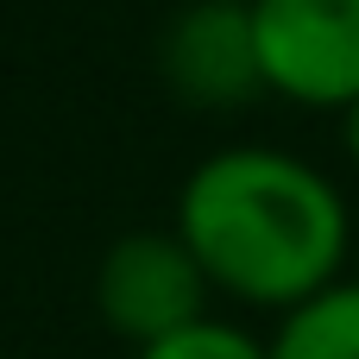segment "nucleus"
I'll list each match as a JSON object with an SVG mask.
<instances>
[{
	"mask_svg": "<svg viewBox=\"0 0 359 359\" xmlns=\"http://www.w3.org/2000/svg\"><path fill=\"white\" fill-rule=\"evenodd\" d=\"M170 227L215 290L278 316L341 284V265L353 259L347 196L328 170L278 145L208 151L183 177Z\"/></svg>",
	"mask_w": 359,
	"mask_h": 359,
	"instance_id": "obj_1",
	"label": "nucleus"
},
{
	"mask_svg": "<svg viewBox=\"0 0 359 359\" xmlns=\"http://www.w3.org/2000/svg\"><path fill=\"white\" fill-rule=\"evenodd\" d=\"M208 290L215 284L177 227L120 233L95 265V309L120 341H133V353L208 322Z\"/></svg>",
	"mask_w": 359,
	"mask_h": 359,
	"instance_id": "obj_2",
	"label": "nucleus"
},
{
	"mask_svg": "<svg viewBox=\"0 0 359 359\" xmlns=\"http://www.w3.org/2000/svg\"><path fill=\"white\" fill-rule=\"evenodd\" d=\"M265 88L297 107L359 101V0H252Z\"/></svg>",
	"mask_w": 359,
	"mask_h": 359,
	"instance_id": "obj_3",
	"label": "nucleus"
},
{
	"mask_svg": "<svg viewBox=\"0 0 359 359\" xmlns=\"http://www.w3.org/2000/svg\"><path fill=\"white\" fill-rule=\"evenodd\" d=\"M158 76L177 101L227 114L265 95L252 0H183L158 25Z\"/></svg>",
	"mask_w": 359,
	"mask_h": 359,
	"instance_id": "obj_4",
	"label": "nucleus"
},
{
	"mask_svg": "<svg viewBox=\"0 0 359 359\" xmlns=\"http://www.w3.org/2000/svg\"><path fill=\"white\" fill-rule=\"evenodd\" d=\"M271 359H359V278L328 284L322 297L278 316V334L265 341Z\"/></svg>",
	"mask_w": 359,
	"mask_h": 359,
	"instance_id": "obj_5",
	"label": "nucleus"
},
{
	"mask_svg": "<svg viewBox=\"0 0 359 359\" xmlns=\"http://www.w3.org/2000/svg\"><path fill=\"white\" fill-rule=\"evenodd\" d=\"M133 359H271V353H265V341H259L252 328H240V322H215V316H208V322L170 334V341L139 347Z\"/></svg>",
	"mask_w": 359,
	"mask_h": 359,
	"instance_id": "obj_6",
	"label": "nucleus"
},
{
	"mask_svg": "<svg viewBox=\"0 0 359 359\" xmlns=\"http://www.w3.org/2000/svg\"><path fill=\"white\" fill-rule=\"evenodd\" d=\"M341 133H347V158L359 164V101H353V107H341Z\"/></svg>",
	"mask_w": 359,
	"mask_h": 359,
	"instance_id": "obj_7",
	"label": "nucleus"
},
{
	"mask_svg": "<svg viewBox=\"0 0 359 359\" xmlns=\"http://www.w3.org/2000/svg\"><path fill=\"white\" fill-rule=\"evenodd\" d=\"M353 278H359V227H353Z\"/></svg>",
	"mask_w": 359,
	"mask_h": 359,
	"instance_id": "obj_8",
	"label": "nucleus"
}]
</instances>
